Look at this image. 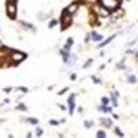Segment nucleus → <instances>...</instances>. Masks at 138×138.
Returning <instances> with one entry per match:
<instances>
[{
  "label": "nucleus",
  "instance_id": "f257e3e1",
  "mask_svg": "<svg viewBox=\"0 0 138 138\" xmlns=\"http://www.w3.org/2000/svg\"><path fill=\"white\" fill-rule=\"evenodd\" d=\"M59 22H61V31H66L73 22V15L70 13H68L66 8H64V10H62V14H61Z\"/></svg>",
  "mask_w": 138,
  "mask_h": 138
},
{
  "label": "nucleus",
  "instance_id": "f03ea898",
  "mask_svg": "<svg viewBox=\"0 0 138 138\" xmlns=\"http://www.w3.org/2000/svg\"><path fill=\"white\" fill-rule=\"evenodd\" d=\"M18 0H7L6 3V14L10 19H15L18 13V6H17Z\"/></svg>",
  "mask_w": 138,
  "mask_h": 138
},
{
  "label": "nucleus",
  "instance_id": "7ed1b4c3",
  "mask_svg": "<svg viewBox=\"0 0 138 138\" xmlns=\"http://www.w3.org/2000/svg\"><path fill=\"white\" fill-rule=\"evenodd\" d=\"M97 1L101 7H104L109 13H113L115 10L120 7V0H97Z\"/></svg>",
  "mask_w": 138,
  "mask_h": 138
},
{
  "label": "nucleus",
  "instance_id": "20e7f679",
  "mask_svg": "<svg viewBox=\"0 0 138 138\" xmlns=\"http://www.w3.org/2000/svg\"><path fill=\"white\" fill-rule=\"evenodd\" d=\"M25 58H26V54L22 51H17V50H13V51L10 52V59L14 62V64H19V62L25 61Z\"/></svg>",
  "mask_w": 138,
  "mask_h": 138
},
{
  "label": "nucleus",
  "instance_id": "39448f33",
  "mask_svg": "<svg viewBox=\"0 0 138 138\" xmlns=\"http://www.w3.org/2000/svg\"><path fill=\"white\" fill-rule=\"evenodd\" d=\"M75 98H76V94H70V97H69V98H68V108H69V115H73V112H75V108H76Z\"/></svg>",
  "mask_w": 138,
  "mask_h": 138
},
{
  "label": "nucleus",
  "instance_id": "423d86ee",
  "mask_svg": "<svg viewBox=\"0 0 138 138\" xmlns=\"http://www.w3.org/2000/svg\"><path fill=\"white\" fill-rule=\"evenodd\" d=\"M90 39H91L93 41H95V43H101L102 39H104V36H102V34H100V33H97L95 31H91V32H90Z\"/></svg>",
  "mask_w": 138,
  "mask_h": 138
},
{
  "label": "nucleus",
  "instance_id": "0eeeda50",
  "mask_svg": "<svg viewBox=\"0 0 138 138\" xmlns=\"http://www.w3.org/2000/svg\"><path fill=\"white\" fill-rule=\"evenodd\" d=\"M66 10H68V13H70L73 15V14L76 13V11L79 10V4L77 3H72V4H69L68 7H66Z\"/></svg>",
  "mask_w": 138,
  "mask_h": 138
},
{
  "label": "nucleus",
  "instance_id": "6e6552de",
  "mask_svg": "<svg viewBox=\"0 0 138 138\" xmlns=\"http://www.w3.org/2000/svg\"><path fill=\"white\" fill-rule=\"evenodd\" d=\"M98 110H101L104 113H112V108L108 106V105H100V106H98Z\"/></svg>",
  "mask_w": 138,
  "mask_h": 138
},
{
  "label": "nucleus",
  "instance_id": "1a4fd4ad",
  "mask_svg": "<svg viewBox=\"0 0 138 138\" xmlns=\"http://www.w3.org/2000/svg\"><path fill=\"white\" fill-rule=\"evenodd\" d=\"M115 37H116V34H112V36H110V37H108L106 40H102V41L100 43V47H105V46H106V44H109V43H110L112 40H113Z\"/></svg>",
  "mask_w": 138,
  "mask_h": 138
},
{
  "label": "nucleus",
  "instance_id": "9d476101",
  "mask_svg": "<svg viewBox=\"0 0 138 138\" xmlns=\"http://www.w3.org/2000/svg\"><path fill=\"white\" fill-rule=\"evenodd\" d=\"M127 82L130 83V84H135V83H137V77H135V75L127 73Z\"/></svg>",
  "mask_w": 138,
  "mask_h": 138
},
{
  "label": "nucleus",
  "instance_id": "9b49d317",
  "mask_svg": "<svg viewBox=\"0 0 138 138\" xmlns=\"http://www.w3.org/2000/svg\"><path fill=\"white\" fill-rule=\"evenodd\" d=\"M110 102H112V106L116 108L117 105H119V104H117V97H115L113 94H112V95H110Z\"/></svg>",
  "mask_w": 138,
  "mask_h": 138
},
{
  "label": "nucleus",
  "instance_id": "f8f14e48",
  "mask_svg": "<svg viewBox=\"0 0 138 138\" xmlns=\"http://www.w3.org/2000/svg\"><path fill=\"white\" fill-rule=\"evenodd\" d=\"M26 121H28V123H31V124H33V126H37V124H39V120H37V119H34V117H28Z\"/></svg>",
  "mask_w": 138,
  "mask_h": 138
},
{
  "label": "nucleus",
  "instance_id": "ddd939ff",
  "mask_svg": "<svg viewBox=\"0 0 138 138\" xmlns=\"http://www.w3.org/2000/svg\"><path fill=\"white\" fill-rule=\"evenodd\" d=\"M19 24L22 25V26H25V29H33V25L32 24H28V22H25V21H19Z\"/></svg>",
  "mask_w": 138,
  "mask_h": 138
},
{
  "label": "nucleus",
  "instance_id": "4468645a",
  "mask_svg": "<svg viewBox=\"0 0 138 138\" xmlns=\"http://www.w3.org/2000/svg\"><path fill=\"white\" fill-rule=\"evenodd\" d=\"M58 22H59L58 19H51L50 22H48V28H50V29H52L54 26H57V25H58Z\"/></svg>",
  "mask_w": 138,
  "mask_h": 138
},
{
  "label": "nucleus",
  "instance_id": "2eb2a0df",
  "mask_svg": "<svg viewBox=\"0 0 138 138\" xmlns=\"http://www.w3.org/2000/svg\"><path fill=\"white\" fill-rule=\"evenodd\" d=\"M93 62H94V59H93V58H90V59H87V62H86V64H83V68H84V69L90 68V66L93 65Z\"/></svg>",
  "mask_w": 138,
  "mask_h": 138
},
{
  "label": "nucleus",
  "instance_id": "dca6fc26",
  "mask_svg": "<svg viewBox=\"0 0 138 138\" xmlns=\"http://www.w3.org/2000/svg\"><path fill=\"white\" fill-rule=\"evenodd\" d=\"M97 138H106V133H105L104 130L97 131Z\"/></svg>",
  "mask_w": 138,
  "mask_h": 138
},
{
  "label": "nucleus",
  "instance_id": "f3484780",
  "mask_svg": "<svg viewBox=\"0 0 138 138\" xmlns=\"http://www.w3.org/2000/svg\"><path fill=\"white\" fill-rule=\"evenodd\" d=\"M83 124H84V127H86V128H91L94 123L91 120H84V123H83Z\"/></svg>",
  "mask_w": 138,
  "mask_h": 138
},
{
  "label": "nucleus",
  "instance_id": "a211bd4d",
  "mask_svg": "<svg viewBox=\"0 0 138 138\" xmlns=\"http://www.w3.org/2000/svg\"><path fill=\"white\" fill-rule=\"evenodd\" d=\"M101 121H102V124H105V126H112V120L110 119H101Z\"/></svg>",
  "mask_w": 138,
  "mask_h": 138
},
{
  "label": "nucleus",
  "instance_id": "6ab92c4d",
  "mask_svg": "<svg viewBox=\"0 0 138 138\" xmlns=\"http://www.w3.org/2000/svg\"><path fill=\"white\" fill-rule=\"evenodd\" d=\"M17 109L18 110H28V106L25 105V104H18V105H17Z\"/></svg>",
  "mask_w": 138,
  "mask_h": 138
},
{
  "label": "nucleus",
  "instance_id": "aec40b11",
  "mask_svg": "<svg viewBox=\"0 0 138 138\" xmlns=\"http://www.w3.org/2000/svg\"><path fill=\"white\" fill-rule=\"evenodd\" d=\"M101 102H102V105H109L110 100L108 98V97H102V98H101Z\"/></svg>",
  "mask_w": 138,
  "mask_h": 138
},
{
  "label": "nucleus",
  "instance_id": "412c9836",
  "mask_svg": "<svg viewBox=\"0 0 138 138\" xmlns=\"http://www.w3.org/2000/svg\"><path fill=\"white\" fill-rule=\"evenodd\" d=\"M115 133H116V134L119 135V137H120V138H123V137H124V134H123V133H121V130H120V128H119V127H116V128H115Z\"/></svg>",
  "mask_w": 138,
  "mask_h": 138
},
{
  "label": "nucleus",
  "instance_id": "4be33fe9",
  "mask_svg": "<svg viewBox=\"0 0 138 138\" xmlns=\"http://www.w3.org/2000/svg\"><path fill=\"white\" fill-rule=\"evenodd\" d=\"M116 66L119 69H126V66H124V59H123V61H120L119 64H116Z\"/></svg>",
  "mask_w": 138,
  "mask_h": 138
},
{
  "label": "nucleus",
  "instance_id": "5701e85b",
  "mask_svg": "<svg viewBox=\"0 0 138 138\" xmlns=\"http://www.w3.org/2000/svg\"><path fill=\"white\" fill-rule=\"evenodd\" d=\"M36 135H37V137H41V135H43V130H41L40 127H36Z\"/></svg>",
  "mask_w": 138,
  "mask_h": 138
},
{
  "label": "nucleus",
  "instance_id": "b1692460",
  "mask_svg": "<svg viewBox=\"0 0 138 138\" xmlns=\"http://www.w3.org/2000/svg\"><path fill=\"white\" fill-rule=\"evenodd\" d=\"M91 79H93V82L95 83V84H101V79H98L95 76H91Z\"/></svg>",
  "mask_w": 138,
  "mask_h": 138
},
{
  "label": "nucleus",
  "instance_id": "393cba45",
  "mask_svg": "<svg viewBox=\"0 0 138 138\" xmlns=\"http://www.w3.org/2000/svg\"><path fill=\"white\" fill-rule=\"evenodd\" d=\"M73 43H75V41H73V39H72V37H68V41H66V44L72 47V46H73Z\"/></svg>",
  "mask_w": 138,
  "mask_h": 138
},
{
  "label": "nucleus",
  "instance_id": "a878e982",
  "mask_svg": "<svg viewBox=\"0 0 138 138\" xmlns=\"http://www.w3.org/2000/svg\"><path fill=\"white\" fill-rule=\"evenodd\" d=\"M68 90H69V87H65V88H64V90H61V91H59V93H58V95H64V94H65L66 91H68Z\"/></svg>",
  "mask_w": 138,
  "mask_h": 138
},
{
  "label": "nucleus",
  "instance_id": "bb28decb",
  "mask_svg": "<svg viewBox=\"0 0 138 138\" xmlns=\"http://www.w3.org/2000/svg\"><path fill=\"white\" fill-rule=\"evenodd\" d=\"M59 123H61V121H58V120H50V124H51V126H58Z\"/></svg>",
  "mask_w": 138,
  "mask_h": 138
},
{
  "label": "nucleus",
  "instance_id": "cd10ccee",
  "mask_svg": "<svg viewBox=\"0 0 138 138\" xmlns=\"http://www.w3.org/2000/svg\"><path fill=\"white\" fill-rule=\"evenodd\" d=\"M17 90H19V91H22V93H28V91H29V90H28L26 87H18Z\"/></svg>",
  "mask_w": 138,
  "mask_h": 138
},
{
  "label": "nucleus",
  "instance_id": "c85d7f7f",
  "mask_svg": "<svg viewBox=\"0 0 138 138\" xmlns=\"http://www.w3.org/2000/svg\"><path fill=\"white\" fill-rule=\"evenodd\" d=\"M57 105H58V108H59V109H62V110H66V106H65V105H62V104H57Z\"/></svg>",
  "mask_w": 138,
  "mask_h": 138
},
{
  "label": "nucleus",
  "instance_id": "c756f323",
  "mask_svg": "<svg viewBox=\"0 0 138 138\" xmlns=\"http://www.w3.org/2000/svg\"><path fill=\"white\" fill-rule=\"evenodd\" d=\"M70 79H72V80H76V79H77V76H76L75 73H72V75H70Z\"/></svg>",
  "mask_w": 138,
  "mask_h": 138
},
{
  "label": "nucleus",
  "instance_id": "7c9ffc66",
  "mask_svg": "<svg viewBox=\"0 0 138 138\" xmlns=\"http://www.w3.org/2000/svg\"><path fill=\"white\" fill-rule=\"evenodd\" d=\"M3 91H4V93H10L11 88H10V87H7V88H4V90H3Z\"/></svg>",
  "mask_w": 138,
  "mask_h": 138
},
{
  "label": "nucleus",
  "instance_id": "2f4dec72",
  "mask_svg": "<svg viewBox=\"0 0 138 138\" xmlns=\"http://www.w3.org/2000/svg\"><path fill=\"white\" fill-rule=\"evenodd\" d=\"M133 52H134V50H127V51H126V54H133Z\"/></svg>",
  "mask_w": 138,
  "mask_h": 138
},
{
  "label": "nucleus",
  "instance_id": "473e14b6",
  "mask_svg": "<svg viewBox=\"0 0 138 138\" xmlns=\"http://www.w3.org/2000/svg\"><path fill=\"white\" fill-rule=\"evenodd\" d=\"M26 138H32V134H31V133H28V135H26Z\"/></svg>",
  "mask_w": 138,
  "mask_h": 138
},
{
  "label": "nucleus",
  "instance_id": "72a5a7b5",
  "mask_svg": "<svg viewBox=\"0 0 138 138\" xmlns=\"http://www.w3.org/2000/svg\"><path fill=\"white\" fill-rule=\"evenodd\" d=\"M135 55H137V57H138V51H135Z\"/></svg>",
  "mask_w": 138,
  "mask_h": 138
},
{
  "label": "nucleus",
  "instance_id": "f704fd0d",
  "mask_svg": "<svg viewBox=\"0 0 138 138\" xmlns=\"http://www.w3.org/2000/svg\"><path fill=\"white\" fill-rule=\"evenodd\" d=\"M127 1H130V0H127Z\"/></svg>",
  "mask_w": 138,
  "mask_h": 138
}]
</instances>
